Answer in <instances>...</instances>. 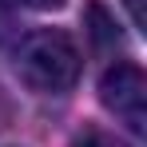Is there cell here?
<instances>
[{
    "instance_id": "3957f363",
    "label": "cell",
    "mask_w": 147,
    "mask_h": 147,
    "mask_svg": "<svg viewBox=\"0 0 147 147\" xmlns=\"http://www.w3.org/2000/svg\"><path fill=\"white\" fill-rule=\"evenodd\" d=\"M88 24H92V40H96L99 48H115V44H119V28L107 16L103 4H92V8H88Z\"/></svg>"
},
{
    "instance_id": "8992f818",
    "label": "cell",
    "mask_w": 147,
    "mask_h": 147,
    "mask_svg": "<svg viewBox=\"0 0 147 147\" xmlns=\"http://www.w3.org/2000/svg\"><path fill=\"white\" fill-rule=\"evenodd\" d=\"M123 8H127V16H131V28H139V32H143V24H147L143 0H123Z\"/></svg>"
},
{
    "instance_id": "6da1fadb",
    "label": "cell",
    "mask_w": 147,
    "mask_h": 147,
    "mask_svg": "<svg viewBox=\"0 0 147 147\" xmlns=\"http://www.w3.org/2000/svg\"><path fill=\"white\" fill-rule=\"evenodd\" d=\"M16 72L32 92L64 96L80 80V48L60 28H36L16 44Z\"/></svg>"
},
{
    "instance_id": "ba28073f",
    "label": "cell",
    "mask_w": 147,
    "mask_h": 147,
    "mask_svg": "<svg viewBox=\"0 0 147 147\" xmlns=\"http://www.w3.org/2000/svg\"><path fill=\"white\" fill-rule=\"evenodd\" d=\"M8 115H12V107H8V99H4V92H0V127L8 123Z\"/></svg>"
},
{
    "instance_id": "5b68a950",
    "label": "cell",
    "mask_w": 147,
    "mask_h": 147,
    "mask_svg": "<svg viewBox=\"0 0 147 147\" xmlns=\"http://www.w3.org/2000/svg\"><path fill=\"white\" fill-rule=\"evenodd\" d=\"M72 147H127V143L115 139V135H107V131H84Z\"/></svg>"
},
{
    "instance_id": "7a4b0ae2",
    "label": "cell",
    "mask_w": 147,
    "mask_h": 147,
    "mask_svg": "<svg viewBox=\"0 0 147 147\" xmlns=\"http://www.w3.org/2000/svg\"><path fill=\"white\" fill-rule=\"evenodd\" d=\"M99 99H103V107L123 119L135 135H143L147 131V76L143 68L135 64V60H119V64H111L103 80H99Z\"/></svg>"
},
{
    "instance_id": "52a82bcc",
    "label": "cell",
    "mask_w": 147,
    "mask_h": 147,
    "mask_svg": "<svg viewBox=\"0 0 147 147\" xmlns=\"http://www.w3.org/2000/svg\"><path fill=\"white\" fill-rule=\"evenodd\" d=\"M20 4H28V8H36V12H52V8H60L64 0H20Z\"/></svg>"
},
{
    "instance_id": "277c9868",
    "label": "cell",
    "mask_w": 147,
    "mask_h": 147,
    "mask_svg": "<svg viewBox=\"0 0 147 147\" xmlns=\"http://www.w3.org/2000/svg\"><path fill=\"white\" fill-rule=\"evenodd\" d=\"M16 8H12V0H0V48L4 44H12L16 40Z\"/></svg>"
}]
</instances>
